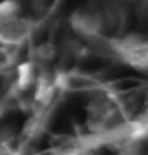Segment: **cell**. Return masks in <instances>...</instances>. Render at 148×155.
<instances>
[{
	"label": "cell",
	"mask_w": 148,
	"mask_h": 155,
	"mask_svg": "<svg viewBox=\"0 0 148 155\" xmlns=\"http://www.w3.org/2000/svg\"><path fill=\"white\" fill-rule=\"evenodd\" d=\"M30 22L22 11L19 0H3L0 3V43L16 47L29 35Z\"/></svg>",
	"instance_id": "6da1fadb"
},
{
	"label": "cell",
	"mask_w": 148,
	"mask_h": 155,
	"mask_svg": "<svg viewBox=\"0 0 148 155\" xmlns=\"http://www.w3.org/2000/svg\"><path fill=\"white\" fill-rule=\"evenodd\" d=\"M126 117L121 104L110 94L97 96L91 102L89 109V125L96 131H110L123 125Z\"/></svg>",
	"instance_id": "7a4b0ae2"
}]
</instances>
